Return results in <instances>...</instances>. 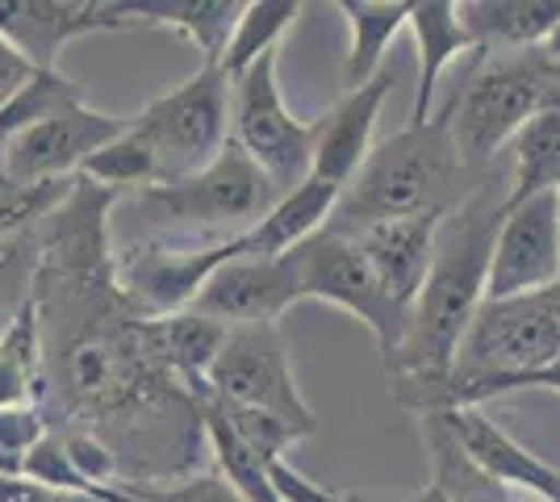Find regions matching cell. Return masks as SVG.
I'll return each mask as SVG.
<instances>
[{
    "label": "cell",
    "mask_w": 560,
    "mask_h": 502,
    "mask_svg": "<svg viewBox=\"0 0 560 502\" xmlns=\"http://www.w3.org/2000/svg\"><path fill=\"white\" fill-rule=\"evenodd\" d=\"M502 214H506V192H493V185H477L472 197L447 210L440 226L427 285L410 306V327L394 357L385 360L397 402L415 415L431 407L435 394L447 385L468 327L486 306V277H490Z\"/></svg>",
    "instance_id": "obj_1"
},
{
    "label": "cell",
    "mask_w": 560,
    "mask_h": 502,
    "mask_svg": "<svg viewBox=\"0 0 560 502\" xmlns=\"http://www.w3.org/2000/svg\"><path fill=\"white\" fill-rule=\"evenodd\" d=\"M468 167L452 139V114H431L422 126H406L394 139L373 147V155L355 172L327 231L335 235H355L376 222L427 214V210H452L456 180Z\"/></svg>",
    "instance_id": "obj_2"
},
{
    "label": "cell",
    "mask_w": 560,
    "mask_h": 502,
    "mask_svg": "<svg viewBox=\"0 0 560 502\" xmlns=\"http://www.w3.org/2000/svg\"><path fill=\"white\" fill-rule=\"evenodd\" d=\"M560 105V63L548 50H518L486 63L447 101L452 139L468 172H481L527 121Z\"/></svg>",
    "instance_id": "obj_3"
},
{
    "label": "cell",
    "mask_w": 560,
    "mask_h": 502,
    "mask_svg": "<svg viewBox=\"0 0 560 502\" xmlns=\"http://www.w3.org/2000/svg\"><path fill=\"white\" fill-rule=\"evenodd\" d=\"M130 126L151 151L160 185L188 180L231 147V80L222 68H197L185 84L135 114Z\"/></svg>",
    "instance_id": "obj_4"
},
{
    "label": "cell",
    "mask_w": 560,
    "mask_h": 502,
    "mask_svg": "<svg viewBox=\"0 0 560 502\" xmlns=\"http://www.w3.org/2000/svg\"><path fill=\"white\" fill-rule=\"evenodd\" d=\"M557 360H560V285H552V289H539V293H527V297L486 302L477 311V318H472L460 352H456V369H452L447 385L506 382V377H523V373L548 369Z\"/></svg>",
    "instance_id": "obj_5"
},
{
    "label": "cell",
    "mask_w": 560,
    "mask_h": 502,
    "mask_svg": "<svg viewBox=\"0 0 560 502\" xmlns=\"http://www.w3.org/2000/svg\"><path fill=\"white\" fill-rule=\"evenodd\" d=\"M151 226H176V231H218L231 226L234 235L252 231L259 218L280 201L277 185L259 172L238 147H226L210 167L176 185H155L130 197Z\"/></svg>",
    "instance_id": "obj_6"
},
{
    "label": "cell",
    "mask_w": 560,
    "mask_h": 502,
    "mask_svg": "<svg viewBox=\"0 0 560 502\" xmlns=\"http://www.w3.org/2000/svg\"><path fill=\"white\" fill-rule=\"evenodd\" d=\"M280 50H268L243 75L231 80V143L277 185L293 192L310 176L314 160V121L289 114L277 80Z\"/></svg>",
    "instance_id": "obj_7"
},
{
    "label": "cell",
    "mask_w": 560,
    "mask_h": 502,
    "mask_svg": "<svg viewBox=\"0 0 560 502\" xmlns=\"http://www.w3.org/2000/svg\"><path fill=\"white\" fill-rule=\"evenodd\" d=\"M201 398H213V402L234 410L277 415L284 423L302 428L305 435L318 431V415H314V407L305 402L302 389H298L280 327H238V331H226V343H222V352L213 360Z\"/></svg>",
    "instance_id": "obj_8"
},
{
    "label": "cell",
    "mask_w": 560,
    "mask_h": 502,
    "mask_svg": "<svg viewBox=\"0 0 560 502\" xmlns=\"http://www.w3.org/2000/svg\"><path fill=\"white\" fill-rule=\"evenodd\" d=\"M289 260L298 268V289L302 302H330L339 311L355 314L369 331H373L381 357L389 360L401 343V335L410 327V314L397 306L394 297L381 289L369 260L360 256L355 240L323 231L298 252H289Z\"/></svg>",
    "instance_id": "obj_9"
},
{
    "label": "cell",
    "mask_w": 560,
    "mask_h": 502,
    "mask_svg": "<svg viewBox=\"0 0 560 502\" xmlns=\"http://www.w3.org/2000/svg\"><path fill=\"white\" fill-rule=\"evenodd\" d=\"M226 260H238V243L222 240L210 247H172V243H139L114 260L117 297L130 318H164L197 302L213 272Z\"/></svg>",
    "instance_id": "obj_10"
},
{
    "label": "cell",
    "mask_w": 560,
    "mask_h": 502,
    "mask_svg": "<svg viewBox=\"0 0 560 502\" xmlns=\"http://www.w3.org/2000/svg\"><path fill=\"white\" fill-rule=\"evenodd\" d=\"M130 130V118L101 114L93 105H80L71 114L38 121L22 135L0 143V176L18 185L43 180H75L80 167L93 160L101 147H109Z\"/></svg>",
    "instance_id": "obj_11"
},
{
    "label": "cell",
    "mask_w": 560,
    "mask_h": 502,
    "mask_svg": "<svg viewBox=\"0 0 560 502\" xmlns=\"http://www.w3.org/2000/svg\"><path fill=\"white\" fill-rule=\"evenodd\" d=\"M560 285V192L506 206L493 240L486 302L527 297Z\"/></svg>",
    "instance_id": "obj_12"
},
{
    "label": "cell",
    "mask_w": 560,
    "mask_h": 502,
    "mask_svg": "<svg viewBox=\"0 0 560 502\" xmlns=\"http://www.w3.org/2000/svg\"><path fill=\"white\" fill-rule=\"evenodd\" d=\"M142 30L117 0H0V34L38 72H59V55L89 34Z\"/></svg>",
    "instance_id": "obj_13"
},
{
    "label": "cell",
    "mask_w": 560,
    "mask_h": 502,
    "mask_svg": "<svg viewBox=\"0 0 560 502\" xmlns=\"http://www.w3.org/2000/svg\"><path fill=\"white\" fill-rule=\"evenodd\" d=\"M298 302H302V289L289 256H277V260L238 256L206 281L192 311L210 314L226 331H238V327H277L280 314Z\"/></svg>",
    "instance_id": "obj_14"
},
{
    "label": "cell",
    "mask_w": 560,
    "mask_h": 502,
    "mask_svg": "<svg viewBox=\"0 0 560 502\" xmlns=\"http://www.w3.org/2000/svg\"><path fill=\"white\" fill-rule=\"evenodd\" d=\"M444 423L452 428L456 444L465 456L486 474V478L506 490L514 499H536V502H560V469L539 460L532 448H523L506 428H498L481 407L440 410Z\"/></svg>",
    "instance_id": "obj_15"
},
{
    "label": "cell",
    "mask_w": 560,
    "mask_h": 502,
    "mask_svg": "<svg viewBox=\"0 0 560 502\" xmlns=\"http://www.w3.org/2000/svg\"><path fill=\"white\" fill-rule=\"evenodd\" d=\"M394 89V72H376L369 84L343 93L327 109V118L314 121V160H310V176L323 180L330 189H348L364 160L373 155V130L376 118L389 101Z\"/></svg>",
    "instance_id": "obj_16"
},
{
    "label": "cell",
    "mask_w": 560,
    "mask_h": 502,
    "mask_svg": "<svg viewBox=\"0 0 560 502\" xmlns=\"http://www.w3.org/2000/svg\"><path fill=\"white\" fill-rule=\"evenodd\" d=\"M444 218L447 210H427V214L376 222V226H364V231L348 235V240H355L360 256L369 260L381 289L406 314L415 306L419 289L427 285V272H431V260H435V243H440Z\"/></svg>",
    "instance_id": "obj_17"
},
{
    "label": "cell",
    "mask_w": 560,
    "mask_h": 502,
    "mask_svg": "<svg viewBox=\"0 0 560 502\" xmlns=\"http://www.w3.org/2000/svg\"><path fill=\"white\" fill-rule=\"evenodd\" d=\"M135 335H139L147 360L167 373L176 385H185V394L201 398L206 394V377H210L213 360L226 343V327L213 323L201 311L164 314V318H135Z\"/></svg>",
    "instance_id": "obj_18"
},
{
    "label": "cell",
    "mask_w": 560,
    "mask_h": 502,
    "mask_svg": "<svg viewBox=\"0 0 560 502\" xmlns=\"http://www.w3.org/2000/svg\"><path fill=\"white\" fill-rule=\"evenodd\" d=\"M456 13L477 55L539 50L560 30V0H460Z\"/></svg>",
    "instance_id": "obj_19"
},
{
    "label": "cell",
    "mask_w": 560,
    "mask_h": 502,
    "mask_svg": "<svg viewBox=\"0 0 560 502\" xmlns=\"http://www.w3.org/2000/svg\"><path fill=\"white\" fill-rule=\"evenodd\" d=\"M343 192L305 176L293 192H284L268 214L259 218L252 231L234 235L238 243V256H259V260H277V256H289L298 252L302 243H310L314 235L327 231V222L335 218V206H339Z\"/></svg>",
    "instance_id": "obj_20"
},
{
    "label": "cell",
    "mask_w": 560,
    "mask_h": 502,
    "mask_svg": "<svg viewBox=\"0 0 560 502\" xmlns=\"http://www.w3.org/2000/svg\"><path fill=\"white\" fill-rule=\"evenodd\" d=\"M117 4L130 22L176 30L185 43L201 50V68L222 63L238 13H243L238 0H117Z\"/></svg>",
    "instance_id": "obj_21"
},
{
    "label": "cell",
    "mask_w": 560,
    "mask_h": 502,
    "mask_svg": "<svg viewBox=\"0 0 560 502\" xmlns=\"http://www.w3.org/2000/svg\"><path fill=\"white\" fill-rule=\"evenodd\" d=\"M415 34V47H419V84H415V109H410V126H422L431 121V101H435V84L440 75L472 50L465 25H460V13L452 0H419L410 4V25Z\"/></svg>",
    "instance_id": "obj_22"
},
{
    "label": "cell",
    "mask_w": 560,
    "mask_h": 502,
    "mask_svg": "<svg viewBox=\"0 0 560 502\" xmlns=\"http://www.w3.org/2000/svg\"><path fill=\"white\" fill-rule=\"evenodd\" d=\"M348 22V55H343V89L369 84L376 72H385V50L397 34L410 25L406 0H339L335 4Z\"/></svg>",
    "instance_id": "obj_23"
},
{
    "label": "cell",
    "mask_w": 560,
    "mask_h": 502,
    "mask_svg": "<svg viewBox=\"0 0 560 502\" xmlns=\"http://www.w3.org/2000/svg\"><path fill=\"white\" fill-rule=\"evenodd\" d=\"M43 369H47L43 314H38L34 289H30V297L9 314V323L0 331V410L38 402Z\"/></svg>",
    "instance_id": "obj_24"
},
{
    "label": "cell",
    "mask_w": 560,
    "mask_h": 502,
    "mask_svg": "<svg viewBox=\"0 0 560 502\" xmlns=\"http://www.w3.org/2000/svg\"><path fill=\"white\" fill-rule=\"evenodd\" d=\"M544 192H560V105L536 114L511 143L506 206H523Z\"/></svg>",
    "instance_id": "obj_25"
},
{
    "label": "cell",
    "mask_w": 560,
    "mask_h": 502,
    "mask_svg": "<svg viewBox=\"0 0 560 502\" xmlns=\"http://www.w3.org/2000/svg\"><path fill=\"white\" fill-rule=\"evenodd\" d=\"M197 415H201V435H206V448L213 453L218 474L247 502H280L272 490V465L226 423V415L213 407L210 398H197Z\"/></svg>",
    "instance_id": "obj_26"
},
{
    "label": "cell",
    "mask_w": 560,
    "mask_h": 502,
    "mask_svg": "<svg viewBox=\"0 0 560 502\" xmlns=\"http://www.w3.org/2000/svg\"><path fill=\"white\" fill-rule=\"evenodd\" d=\"M302 17V4L298 0H247L243 13H238V25L231 34V47L222 55V75L234 80L243 75L256 59H264L268 50H280V38L284 30Z\"/></svg>",
    "instance_id": "obj_27"
},
{
    "label": "cell",
    "mask_w": 560,
    "mask_h": 502,
    "mask_svg": "<svg viewBox=\"0 0 560 502\" xmlns=\"http://www.w3.org/2000/svg\"><path fill=\"white\" fill-rule=\"evenodd\" d=\"M80 105H89V101H84V89L75 80H68L63 72H34L22 93L0 109V143L30 130V126H38V121L71 114Z\"/></svg>",
    "instance_id": "obj_28"
},
{
    "label": "cell",
    "mask_w": 560,
    "mask_h": 502,
    "mask_svg": "<svg viewBox=\"0 0 560 502\" xmlns=\"http://www.w3.org/2000/svg\"><path fill=\"white\" fill-rule=\"evenodd\" d=\"M80 176H84V180H93L96 189L114 192V197H126V192L135 197V192H147V189H155V185H160L155 160H151L147 143L135 135V126H130L121 139H114L109 147H101L93 160L80 167Z\"/></svg>",
    "instance_id": "obj_29"
},
{
    "label": "cell",
    "mask_w": 560,
    "mask_h": 502,
    "mask_svg": "<svg viewBox=\"0 0 560 502\" xmlns=\"http://www.w3.org/2000/svg\"><path fill=\"white\" fill-rule=\"evenodd\" d=\"M75 180H43V185H18L0 176V243L18 240L25 226L47 222L71 197Z\"/></svg>",
    "instance_id": "obj_30"
},
{
    "label": "cell",
    "mask_w": 560,
    "mask_h": 502,
    "mask_svg": "<svg viewBox=\"0 0 560 502\" xmlns=\"http://www.w3.org/2000/svg\"><path fill=\"white\" fill-rule=\"evenodd\" d=\"M47 435V410L38 402L0 410V478H22L25 456L34 453Z\"/></svg>",
    "instance_id": "obj_31"
},
{
    "label": "cell",
    "mask_w": 560,
    "mask_h": 502,
    "mask_svg": "<svg viewBox=\"0 0 560 502\" xmlns=\"http://www.w3.org/2000/svg\"><path fill=\"white\" fill-rule=\"evenodd\" d=\"M213 407L226 415V423H231V428L238 431V435H243L268 465H272V460H284V453L298 448V444L305 440L302 428L284 423V419H277V415H264V410H234V407H222V402H213Z\"/></svg>",
    "instance_id": "obj_32"
},
{
    "label": "cell",
    "mask_w": 560,
    "mask_h": 502,
    "mask_svg": "<svg viewBox=\"0 0 560 502\" xmlns=\"http://www.w3.org/2000/svg\"><path fill=\"white\" fill-rule=\"evenodd\" d=\"M121 486H130L147 502H247L218 469L213 474H188V478L176 481H121Z\"/></svg>",
    "instance_id": "obj_33"
},
{
    "label": "cell",
    "mask_w": 560,
    "mask_h": 502,
    "mask_svg": "<svg viewBox=\"0 0 560 502\" xmlns=\"http://www.w3.org/2000/svg\"><path fill=\"white\" fill-rule=\"evenodd\" d=\"M22 478L38 481V486H50V490H68V494H89V490H93L89 481L75 474V465H71V456H68V444H63L59 431H50L47 440L25 456Z\"/></svg>",
    "instance_id": "obj_34"
},
{
    "label": "cell",
    "mask_w": 560,
    "mask_h": 502,
    "mask_svg": "<svg viewBox=\"0 0 560 502\" xmlns=\"http://www.w3.org/2000/svg\"><path fill=\"white\" fill-rule=\"evenodd\" d=\"M34 72H38V68H34L22 50H18L9 38H4V34H0V109H4L13 96L22 93Z\"/></svg>",
    "instance_id": "obj_35"
},
{
    "label": "cell",
    "mask_w": 560,
    "mask_h": 502,
    "mask_svg": "<svg viewBox=\"0 0 560 502\" xmlns=\"http://www.w3.org/2000/svg\"><path fill=\"white\" fill-rule=\"evenodd\" d=\"M0 502H96L89 494H68V490H50L30 478H0Z\"/></svg>",
    "instance_id": "obj_36"
},
{
    "label": "cell",
    "mask_w": 560,
    "mask_h": 502,
    "mask_svg": "<svg viewBox=\"0 0 560 502\" xmlns=\"http://www.w3.org/2000/svg\"><path fill=\"white\" fill-rule=\"evenodd\" d=\"M18 252H22V247H18V243H13V240H9V243H0V281L9 277V268H13V260H18Z\"/></svg>",
    "instance_id": "obj_37"
},
{
    "label": "cell",
    "mask_w": 560,
    "mask_h": 502,
    "mask_svg": "<svg viewBox=\"0 0 560 502\" xmlns=\"http://www.w3.org/2000/svg\"><path fill=\"white\" fill-rule=\"evenodd\" d=\"M410 502H447L444 494H435V490H422L419 499H410ZM506 502H536V499H506Z\"/></svg>",
    "instance_id": "obj_38"
},
{
    "label": "cell",
    "mask_w": 560,
    "mask_h": 502,
    "mask_svg": "<svg viewBox=\"0 0 560 502\" xmlns=\"http://www.w3.org/2000/svg\"><path fill=\"white\" fill-rule=\"evenodd\" d=\"M544 50H548V55H552V59L560 63V30L552 34V38H548V47H544Z\"/></svg>",
    "instance_id": "obj_39"
}]
</instances>
